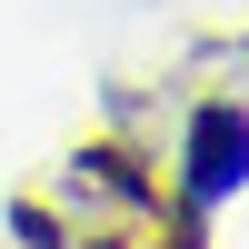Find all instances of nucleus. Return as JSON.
<instances>
[{
  "instance_id": "1",
  "label": "nucleus",
  "mask_w": 249,
  "mask_h": 249,
  "mask_svg": "<svg viewBox=\"0 0 249 249\" xmlns=\"http://www.w3.org/2000/svg\"><path fill=\"white\" fill-rule=\"evenodd\" d=\"M249 179V120L219 100V110H199V130H190V210H219Z\"/></svg>"
}]
</instances>
